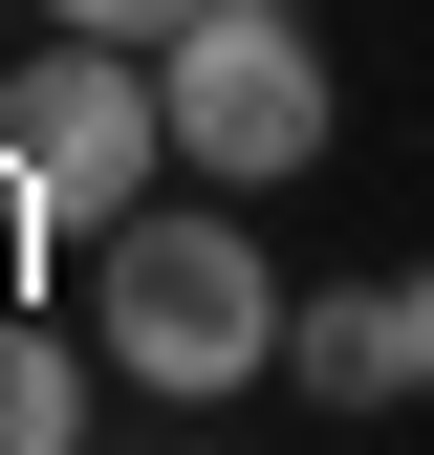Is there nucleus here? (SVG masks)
<instances>
[{
	"instance_id": "f257e3e1",
	"label": "nucleus",
	"mask_w": 434,
	"mask_h": 455,
	"mask_svg": "<svg viewBox=\"0 0 434 455\" xmlns=\"http://www.w3.org/2000/svg\"><path fill=\"white\" fill-rule=\"evenodd\" d=\"M87 347L108 390H152V412H217V390H261L283 369V260L239 239V217H108L87 239Z\"/></svg>"
},
{
	"instance_id": "f03ea898",
	"label": "nucleus",
	"mask_w": 434,
	"mask_h": 455,
	"mask_svg": "<svg viewBox=\"0 0 434 455\" xmlns=\"http://www.w3.org/2000/svg\"><path fill=\"white\" fill-rule=\"evenodd\" d=\"M152 174H174V87H152V44H0V217H44V239H108V217H152Z\"/></svg>"
},
{
	"instance_id": "7ed1b4c3",
	"label": "nucleus",
	"mask_w": 434,
	"mask_h": 455,
	"mask_svg": "<svg viewBox=\"0 0 434 455\" xmlns=\"http://www.w3.org/2000/svg\"><path fill=\"white\" fill-rule=\"evenodd\" d=\"M152 87H174V174H217V196H283L304 152H326V44H304V0H196V22L152 44Z\"/></svg>"
},
{
	"instance_id": "20e7f679",
	"label": "nucleus",
	"mask_w": 434,
	"mask_h": 455,
	"mask_svg": "<svg viewBox=\"0 0 434 455\" xmlns=\"http://www.w3.org/2000/svg\"><path fill=\"white\" fill-rule=\"evenodd\" d=\"M283 369H304V412H413L391 282H304V304H283Z\"/></svg>"
},
{
	"instance_id": "39448f33",
	"label": "nucleus",
	"mask_w": 434,
	"mask_h": 455,
	"mask_svg": "<svg viewBox=\"0 0 434 455\" xmlns=\"http://www.w3.org/2000/svg\"><path fill=\"white\" fill-rule=\"evenodd\" d=\"M87 369H108V347H66V325H0V455H87Z\"/></svg>"
},
{
	"instance_id": "423d86ee",
	"label": "nucleus",
	"mask_w": 434,
	"mask_h": 455,
	"mask_svg": "<svg viewBox=\"0 0 434 455\" xmlns=\"http://www.w3.org/2000/svg\"><path fill=\"white\" fill-rule=\"evenodd\" d=\"M44 22H108V44H174L196 0H44Z\"/></svg>"
},
{
	"instance_id": "0eeeda50",
	"label": "nucleus",
	"mask_w": 434,
	"mask_h": 455,
	"mask_svg": "<svg viewBox=\"0 0 434 455\" xmlns=\"http://www.w3.org/2000/svg\"><path fill=\"white\" fill-rule=\"evenodd\" d=\"M391 347H413V390H434V260H391Z\"/></svg>"
}]
</instances>
